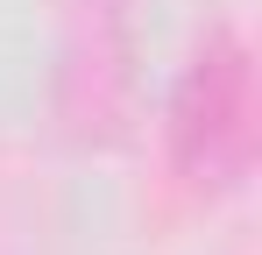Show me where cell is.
Returning <instances> with one entry per match:
<instances>
[{
  "label": "cell",
  "mask_w": 262,
  "mask_h": 255,
  "mask_svg": "<svg viewBox=\"0 0 262 255\" xmlns=\"http://www.w3.org/2000/svg\"><path fill=\"white\" fill-rule=\"evenodd\" d=\"M170 142L177 163L199 184H234L255 149V71H248V42L213 36L170 99Z\"/></svg>",
  "instance_id": "1"
}]
</instances>
